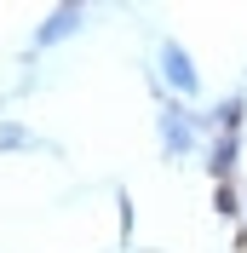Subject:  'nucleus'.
Here are the masks:
<instances>
[{
    "mask_svg": "<svg viewBox=\"0 0 247 253\" xmlns=\"http://www.w3.org/2000/svg\"><path fill=\"white\" fill-rule=\"evenodd\" d=\"M236 167H242V138L236 132H213L207 138V173H213V184H236Z\"/></svg>",
    "mask_w": 247,
    "mask_h": 253,
    "instance_id": "obj_4",
    "label": "nucleus"
},
{
    "mask_svg": "<svg viewBox=\"0 0 247 253\" xmlns=\"http://www.w3.org/2000/svg\"><path fill=\"white\" fill-rule=\"evenodd\" d=\"M242 219H247V213H242Z\"/></svg>",
    "mask_w": 247,
    "mask_h": 253,
    "instance_id": "obj_8",
    "label": "nucleus"
},
{
    "mask_svg": "<svg viewBox=\"0 0 247 253\" xmlns=\"http://www.w3.org/2000/svg\"><path fill=\"white\" fill-rule=\"evenodd\" d=\"M29 144H35V132L23 121H6V126H0V150H29Z\"/></svg>",
    "mask_w": 247,
    "mask_h": 253,
    "instance_id": "obj_6",
    "label": "nucleus"
},
{
    "mask_svg": "<svg viewBox=\"0 0 247 253\" xmlns=\"http://www.w3.org/2000/svg\"><path fill=\"white\" fill-rule=\"evenodd\" d=\"M247 213V202L236 196V184H218V219H242Z\"/></svg>",
    "mask_w": 247,
    "mask_h": 253,
    "instance_id": "obj_7",
    "label": "nucleus"
},
{
    "mask_svg": "<svg viewBox=\"0 0 247 253\" xmlns=\"http://www.w3.org/2000/svg\"><path fill=\"white\" fill-rule=\"evenodd\" d=\"M86 29V6H58V12H46V23L35 29V52L58 46V41H69V35Z\"/></svg>",
    "mask_w": 247,
    "mask_h": 253,
    "instance_id": "obj_3",
    "label": "nucleus"
},
{
    "mask_svg": "<svg viewBox=\"0 0 247 253\" xmlns=\"http://www.w3.org/2000/svg\"><path fill=\"white\" fill-rule=\"evenodd\" d=\"M201 138H207V121H201L196 104L167 98V104L155 110V144H161V156H167V161H190V156L201 150Z\"/></svg>",
    "mask_w": 247,
    "mask_h": 253,
    "instance_id": "obj_1",
    "label": "nucleus"
},
{
    "mask_svg": "<svg viewBox=\"0 0 247 253\" xmlns=\"http://www.w3.org/2000/svg\"><path fill=\"white\" fill-rule=\"evenodd\" d=\"M201 121H207V138H213V132H236V138H242V121H247V86L224 92L213 110H201Z\"/></svg>",
    "mask_w": 247,
    "mask_h": 253,
    "instance_id": "obj_5",
    "label": "nucleus"
},
{
    "mask_svg": "<svg viewBox=\"0 0 247 253\" xmlns=\"http://www.w3.org/2000/svg\"><path fill=\"white\" fill-rule=\"evenodd\" d=\"M155 81H161V92L178 98V104H196L201 98V69H196V58H190V46H178L172 35L155 46Z\"/></svg>",
    "mask_w": 247,
    "mask_h": 253,
    "instance_id": "obj_2",
    "label": "nucleus"
}]
</instances>
